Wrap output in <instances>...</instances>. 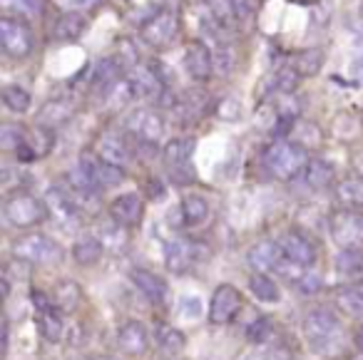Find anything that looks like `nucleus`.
I'll list each match as a JSON object with an SVG mask.
<instances>
[{
  "label": "nucleus",
  "instance_id": "f257e3e1",
  "mask_svg": "<svg viewBox=\"0 0 363 360\" xmlns=\"http://www.w3.org/2000/svg\"><path fill=\"white\" fill-rule=\"evenodd\" d=\"M308 152L303 147L294 145L291 140H277L267 147L264 152V167L274 179L289 181L294 176L303 174V169L308 167Z\"/></svg>",
  "mask_w": 363,
  "mask_h": 360
},
{
  "label": "nucleus",
  "instance_id": "f03ea898",
  "mask_svg": "<svg viewBox=\"0 0 363 360\" xmlns=\"http://www.w3.org/2000/svg\"><path fill=\"white\" fill-rule=\"evenodd\" d=\"M179 26V8L172 6V3H164L140 26V38L152 50H164V47H169L174 43Z\"/></svg>",
  "mask_w": 363,
  "mask_h": 360
},
{
  "label": "nucleus",
  "instance_id": "7ed1b4c3",
  "mask_svg": "<svg viewBox=\"0 0 363 360\" xmlns=\"http://www.w3.org/2000/svg\"><path fill=\"white\" fill-rule=\"evenodd\" d=\"M13 256L35 266H52L62 259V246L45 234H26L13 241Z\"/></svg>",
  "mask_w": 363,
  "mask_h": 360
},
{
  "label": "nucleus",
  "instance_id": "20e7f679",
  "mask_svg": "<svg viewBox=\"0 0 363 360\" xmlns=\"http://www.w3.org/2000/svg\"><path fill=\"white\" fill-rule=\"evenodd\" d=\"M48 214L50 211H48L45 201L28 194V191H16L3 204V216L8 219V224L18 226V229H33L40 221H45Z\"/></svg>",
  "mask_w": 363,
  "mask_h": 360
},
{
  "label": "nucleus",
  "instance_id": "39448f33",
  "mask_svg": "<svg viewBox=\"0 0 363 360\" xmlns=\"http://www.w3.org/2000/svg\"><path fill=\"white\" fill-rule=\"evenodd\" d=\"M303 338L313 350H328L341 340V323L328 308H313L303 318Z\"/></svg>",
  "mask_w": 363,
  "mask_h": 360
},
{
  "label": "nucleus",
  "instance_id": "423d86ee",
  "mask_svg": "<svg viewBox=\"0 0 363 360\" xmlns=\"http://www.w3.org/2000/svg\"><path fill=\"white\" fill-rule=\"evenodd\" d=\"M0 47L13 60L28 57L33 52V47H35L33 28L21 16H11V13L3 16L0 18Z\"/></svg>",
  "mask_w": 363,
  "mask_h": 360
},
{
  "label": "nucleus",
  "instance_id": "0eeeda50",
  "mask_svg": "<svg viewBox=\"0 0 363 360\" xmlns=\"http://www.w3.org/2000/svg\"><path fill=\"white\" fill-rule=\"evenodd\" d=\"M125 130L137 145L157 147L164 137V117L152 107H137L127 115Z\"/></svg>",
  "mask_w": 363,
  "mask_h": 360
},
{
  "label": "nucleus",
  "instance_id": "6e6552de",
  "mask_svg": "<svg viewBox=\"0 0 363 360\" xmlns=\"http://www.w3.org/2000/svg\"><path fill=\"white\" fill-rule=\"evenodd\" d=\"M331 239L341 249H361L363 246V211L361 209H338L328 219Z\"/></svg>",
  "mask_w": 363,
  "mask_h": 360
},
{
  "label": "nucleus",
  "instance_id": "1a4fd4ad",
  "mask_svg": "<svg viewBox=\"0 0 363 360\" xmlns=\"http://www.w3.org/2000/svg\"><path fill=\"white\" fill-rule=\"evenodd\" d=\"M77 169L85 174V179L90 181L97 191L117 186L125 179V169H117V167L102 162L100 157H97V152H82L80 159H77Z\"/></svg>",
  "mask_w": 363,
  "mask_h": 360
},
{
  "label": "nucleus",
  "instance_id": "9d476101",
  "mask_svg": "<svg viewBox=\"0 0 363 360\" xmlns=\"http://www.w3.org/2000/svg\"><path fill=\"white\" fill-rule=\"evenodd\" d=\"M209 107H212L209 92L204 87H189V90H184L177 97L172 110H174L177 122H182V125H197L199 120L207 117Z\"/></svg>",
  "mask_w": 363,
  "mask_h": 360
},
{
  "label": "nucleus",
  "instance_id": "9b49d317",
  "mask_svg": "<svg viewBox=\"0 0 363 360\" xmlns=\"http://www.w3.org/2000/svg\"><path fill=\"white\" fill-rule=\"evenodd\" d=\"M182 62L194 82H207L214 75V52L209 50L204 40H189Z\"/></svg>",
  "mask_w": 363,
  "mask_h": 360
},
{
  "label": "nucleus",
  "instance_id": "f8f14e48",
  "mask_svg": "<svg viewBox=\"0 0 363 360\" xmlns=\"http://www.w3.org/2000/svg\"><path fill=\"white\" fill-rule=\"evenodd\" d=\"M127 80L135 92V100H160L167 95V85L162 82V77L155 72V67L147 62V65H137L135 70L127 72Z\"/></svg>",
  "mask_w": 363,
  "mask_h": 360
},
{
  "label": "nucleus",
  "instance_id": "ddd939ff",
  "mask_svg": "<svg viewBox=\"0 0 363 360\" xmlns=\"http://www.w3.org/2000/svg\"><path fill=\"white\" fill-rule=\"evenodd\" d=\"M242 303L244 300H242L239 288H234V286H229V283L217 286V291H214V296H212V303H209V320L217 325L232 323L234 315L242 308Z\"/></svg>",
  "mask_w": 363,
  "mask_h": 360
},
{
  "label": "nucleus",
  "instance_id": "4468645a",
  "mask_svg": "<svg viewBox=\"0 0 363 360\" xmlns=\"http://www.w3.org/2000/svg\"><path fill=\"white\" fill-rule=\"evenodd\" d=\"M122 80H125V70H122L120 62H117L115 57H102L95 65V72H92L90 90L97 100H107V97L112 95V90H115Z\"/></svg>",
  "mask_w": 363,
  "mask_h": 360
},
{
  "label": "nucleus",
  "instance_id": "2eb2a0df",
  "mask_svg": "<svg viewBox=\"0 0 363 360\" xmlns=\"http://www.w3.org/2000/svg\"><path fill=\"white\" fill-rule=\"evenodd\" d=\"M110 216L115 224H120L122 229H132V226H140L145 219V201L135 191H127L120 194L110 201Z\"/></svg>",
  "mask_w": 363,
  "mask_h": 360
},
{
  "label": "nucleus",
  "instance_id": "dca6fc26",
  "mask_svg": "<svg viewBox=\"0 0 363 360\" xmlns=\"http://www.w3.org/2000/svg\"><path fill=\"white\" fill-rule=\"evenodd\" d=\"M45 206L50 211V216H55L62 226H75L80 221V214L82 211L77 209L75 199L70 196V191L62 189V186H50L45 191Z\"/></svg>",
  "mask_w": 363,
  "mask_h": 360
},
{
  "label": "nucleus",
  "instance_id": "f3484780",
  "mask_svg": "<svg viewBox=\"0 0 363 360\" xmlns=\"http://www.w3.org/2000/svg\"><path fill=\"white\" fill-rule=\"evenodd\" d=\"M95 152L102 162L117 167V169H127V167L132 164V159H135L132 147L127 145V140L120 135H102L95 147Z\"/></svg>",
  "mask_w": 363,
  "mask_h": 360
},
{
  "label": "nucleus",
  "instance_id": "a211bd4d",
  "mask_svg": "<svg viewBox=\"0 0 363 360\" xmlns=\"http://www.w3.org/2000/svg\"><path fill=\"white\" fill-rule=\"evenodd\" d=\"M77 105L70 100V97H52L38 112V127H45V130H55V127H62L75 117Z\"/></svg>",
  "mask_w": 363,
  "mask_h": 360
},
{
  "label": "nucleus",
  "instance_id": "6ab92c4d",
  "mask_svg": "<svg viewBox=\"0 0 363 360\" xmlns=\"http://www.w3.org/2000/svg\"><path fill=\"white\" fill-rule=\"evenodd\" d=\"M279 249H281L284 259H289L291 264L303 266V269L316 261V246H313L303 234H298V231L284 234V239L279 241Z\"/></svg>",
  "mask_w": 363,
  "mask_h": 360
},
{
  "label": "nucleus",
  "instance_id": "aec40b11",
  "mask_svg": "<svg viewBox=\"0 0 363 360\" xmlns=\"http://www.w3.org/2000/svg\"><path fill=\"white\" fill-rule=\"evenodd\" d=\"M167 269L172 274H187L194 264H197V241H189V239H174L167 244Z\"/></svg>",
  "mask_w": 363,
  "mask_h": 360
},
{
  "label": "nucleus",
  "instance_id": "412c9836",
  "mask_svg": "<svg viewBox=\"0 0 363 360\" xmlns=\"http://www.w3.org/2000/svg\"><path fill=\"white\" fill-rule=\"evenodd\" d=\"M117 345L125 355H145L150 348V333L140 320H127L117 330Z\"/></svg>",
  "mask_w": 363,
  "mask_h": 360
},
{
  "label": "nucleus",
  "instance_id": "4be33fe9",
  "mask_svg": "<svg viewBox=\"0 0 363 360\" xmlns=\"http://www.w3.org/2000/svg\"><path fill=\"white\" fill-rule=\"evenodd\" d=\"M90 28L85 13H60L52 23V40L55 43H77Z\"/></svg>",
  "mask_w": 363,
  "mask_h": 360
},
{
  "label": "nucleus",
  "instance_id": "5701e85b",
  "mask_svg": "<svg viewBox=\"0 0 363 360\" xmlns=\"http://www.w3.org/2000/svg\"><path fill=\"white\" fill-rule=\"evenodd\" d=\"M194 147H197V142H194L192 137H172L164 145V150H162V159H164V164H167V171L192 167L189 162H192Z\"/></svg>",
  "mask_w": 363,
  "mask_h": 360
},
{
  "label": "nucleus",
  "instance_id": "b1692460",
  "mask_svg": "<svg viewBox=\"0 0 363 360\" xmlns=\"http://www.w3.org/2000/svg\"><path fill=\"white\" fill-rule=\"evenodd\" d=\"M130 279H132V283H135L137 288H140L142 293L152 300V303H164L167 300L169 288H167V283H164L162 276L152 274V271H147V269H132Z\"/></svg>",
  "mask_w": 363,
  "mask_h": 360
},
{
  "label": "nucleus",
  "instance_id": "393cba45",
  "mask_svg": "<svg viewBox=\"0 0 363 360\" xmlns=\"http://www.w3.org/2000/svg\"><path fill=\"white\" fill-rule=\"evenodd\" d=\"M336 199L343 204V209H361L363 211V176L351 174L336 181Z\"/></svg>",
  "mask_w": 363,
  "mask_h": 360
},
{
  "label": "nucleus",
  "instance_id": "a878e982",
  "mask_svg": "<svg viewBox=\"0 0 363 360\" xmlns=\"http://www.w3.org/2000/svg\"><path fill=\"white\" fill-rule=\"evenodd\" d=\"M281 249H279V244H274V241H262V244L252 246V251H249V264H252V269L257 271V274H267V271L277 269V264L281 261Z\"/></svg>",
  "mask_w": 363,
  "mask_h": 360
},
{
  "label": "nucleus",
  "instance_id": "bb28decb",
  "mask_svg": "<svg viewBox=\"0 0 363 360\" xmlns=\"http://www.w3.org/2000/svg\"><path fill=\"white\" fill-rule=\"evenodd\" d=\"M323 62H326V52L318 45H311V47H303V50H298L296 55H294L291 67L301 77H316L318 72L323 70Z\"/></svg>",
  "mask_w": 363,
  "mask_h": 360
},
{
  "label": "nucleus",
  "instance_id": "cd10ccee",
  "mask_svg": "<svg viewBox=\"0 0 363 360\" xmlns=\"http://www.w3.org/2000/svg\"><path fill=\"white\" fill-rule=\"evenodd\" d=\"M202 8L209 13V18H212V23L217 26L219 33L232 30V28L239 23L232 0H202Z\"/></svg>",
  "mask_w": 363,
  "mask_h": 360
},
{
  "label": "nucleus",
  "instance_id": "c85d7f7f",
  "mask_svg": "<svg viewBox=\"0 0 363 360\" xmlns=\"http://www.w3.org/2000/svg\"><path fill=\"white\" fill-rule=\"evenodd\" d=\"M303 179H306V184L316 191L328 189V186L336 181V169H333L326 159H311L306 169H303Z\"/></svg>",
  "mask_w": 363,
  "mask_h": 360
},
{
  "label": "nucleus",
  "instance_id": "c756f323",
  "mask_svg": "<svg viewBox=\"0 0 363 360\" xmlns=\"http://www.w3.org/2000/svg\"><path fill=\"white\" fill-rule=\"evenodd\" d=\"M155 340L157 345H160L164 353L169 355H177L184 350V345H187V338H184V333H182L179 328H174V325L169 323H157L155 325Z\"/></svg>",
  "mask_w": 363,
  "mask_h": 360
},
{
  "label": "nucleus",
  "instance_id": "7c9ffc66",
  "mask_svg": "<svg viewBox=\"0 0 363 360\" xmlns=\"http://www.w3.org/2000/svg\"><path fill=\"white\" fill-rule=\"evenodd\" d=\"M52 300H55L60 313H75V310L80 308V300H82L80 286H77L75 281H60V283L55 286Z\"/></svg>",
  "mask_w": 363,
  "mask_h": 360
},
{
  "label": "nucleus",
  "instance_id": "2f4dec72",
  "mask_svg": "<svg viewBox=\"0 0 363 360\" xmlns=\"http://www.w3.org/2000/svg\"><path fill=\"white\" fill-rule=\"evenodd\" d=\"M182 216H184V224L187 226H199L207 221L209 216V201L202 194H187L179 204Z\"/></svg>",
  "mask_w": 363,
  "mask_h": 360
},
{
  "label": "nucleus",
  "instance_id": "473e14b6",
  "mask_svg": "<svg viewBox=\"0 0 363 360\" xmlns=\"http://www.w3.org/2000/svg\"><path fill=\"white\" fill-rule=\"evenodd\" d=\"M289 137H291L294 145L303 147L306 152L321 147V142H323V132L318 130V125H313V122H308V120H298Z\"/></svg>",
  "mask_w": 363,
  "mask_h": 360
},
{
  "label": "nucleus",
  "instance_id": "72a5a7b5",
  "mask_svg": "<svg viewBox=\"0 0 363 360\" xmlns=\"http://www.w3.org/2000/svg\"><path fill=\"white\" fill-rule=\"evenodd\" d=\"M333 137L341 142H353L358 140V135L363 132V125H361V117H356L353 112H341V115L333 117Z\"/></svg>",
  "mask_w": 363,
  "mask_h": 360
},
{
  "label": "nucleus",
  "instance_id": "f704fd0d",
  "mask_svg": "<svg viewBox=\"0 0 363 360\" xmlns=\"http://www.w3.org/2000/svg\"><path fill=\"white\" fill-rule=\"evenodd\" d=\"M102 241L97 239V236H85V239L75 241V246H72V256H75V261L80 266H95L97 261L102 259Z\"/></svg>",
  "mask_w": 363,
  "mask_h": 360
},
{
  "label": "nucleus",
  "instance_id": "c9c22d12",
  "mask_svg": "<svg viewBox=\"0 0 363 360\" xmlns=\"http://www.w3.org/2000/svg\"><path fill=\"white\" fill-rule=\"evenodd\" d=\"M0 97H3V105H6L11 112H18V115L28 112V110H30V105H33L30 92H28L26 87H21V85H6V87H3V92H0Z\"/></svg>",
  "mask_w": 363,
  "mask_h": 360
},
{
  "label": "nucleus",
  "instance_id": "e433bc0d",
  "mask_svg": "<svg viewBox=\"0 0 363 360\" xmlns=\"http://www.w3.org/2000/svg\"><path fill=\"white\" fill-rule=\"evenodd\" d=\"M249 288H252V293L257 296L262 303H277V300L281 298V296H279V286L274 283L267 274H254L252 279H249Z\"/></svg>",
  "mask_w": 363,
  "mask_h": 360
},
{
  "label": "nucleus",
  "instance_id": "4c0bfd02",
  "mask_svg": "<svg viewBox=\"0 0 363 360\" xmlns=\"http://www.w3.org/2000/svg\"><path fill=\"white\" fill-rule=\"evenodd\" d=\"M333 264L346 276H363V249H341Z\"/></svg>",
  "mask_w": 363,
  "mask_h": 360
},
{
  "label": "nucleus",
  "instance_id": "58836bf2",
  "mask_svg": "<svg viewBox=\"0 0 363 360\" xmlns=\"http://www.w3.org/2000/svg\"><path fill=\"white\" fill-rule=\"evenodd\" d=\"M38 328H40V333L45 335V340H50V343H57V340L62 338V315L57 308L52 310H45V313H38Z\"/></svg>",
  "mask_w": 363,
  "mask_h": 360
},
{
  "label": "nucleus",
  "instance_id": "ea45409f",
  "mask_svg": "<svg viewBox=\"0 0 363 360\" xmlns=\"http://www.w3.org/2000/svg\"><path fill=\"white\" fill-rule=\"evenodd\" d=\"M28 140V130L21 125H13V122H6L0 127V150L3 152H18Z\"/></svg>",
  "mask_w": 363,
  "mask_h": 360
},
{
  "label": "nucleus",
  "instance_id": "a19ab883",
  "mask_svg": "<svg viewBox=\"0 0 363 360\" xmlns=\"http://www.w3.org/2000/svg\"><path fill=\"white\" fill-rule=\"evenodd\" d=\"M338 308L353 318H363V288H346L338 291Z\"/></svg>",
  "mask_w": 363,
  "mask_h": 360
},
{
  "label": "nucleus",
  "instance_id": "79ce46f5",
  "mask_svg": "<svg viewBox=\"0 0 363 360\" xmlns=\"http://www.w3.org/2000/svg\"><path fill=\"white\" fill-rule=\"evenodd\" d=\"M303 77L298 75L296 70H294L291 65H284L281 70L274 75V92H279V95H294V92L298 90V82H301Z\"/></svg>",
  "mask_w": 363,
  "mask_h": 360
},
{
  "label": "nucleus",
  "instance_id": "37998d69",
  "mask_svg": "<svg viewBox=\"0 0 363 360\" xmlns=\"http://www.w3.org/2000/svg\"><path fill=\"white\" fill-rule=\"evenodd\" d=\"M28 145L35 152L38 159L48 154L52 150V130H45V127H35V130H28Z\"/></svg>",
  "mask_w": 363,
  "mask_h": 360
},
{
  "label": "nucleus",
  "instance_id": "c03bdc74",
  "mask_svg": "<svg viewBox=\"0 0 363 360\" xmlns=\"http://www.w3.org/2000/svg\"><path fill=\"white\" fill-rule=\"evenodd\" d=\"M217 117L222 122H237V120H242V102H239L237 97H232V95L222 97V100L217 102Z\"/></svg>",
  "mask_w": 363,
  "mask_h": 360
},
{
  "label": "nucleus",
  "instance_id": "a18cd8bd",
  "mask_svg": "<svg viewBox=\"0 0 363 360\" xmlns=\"http://www.w3.org/2000/svg\"><path fill=\"white\" fill-rule=\"evenodd\" d=\"M234 62H237L234 50L227 45V43H219L217 52H214V72H219V75H229V72L234 70Z\"/></svg>",
  "mask_w": 363,
  "mask_h": 360
},
{
  "label": "nucleus",
  "instance_id": "49530a36",
  "mask_svg": "<svg viewBox=\"0 0 363 360\" xmlns=\"http://www.w3.org/2000/svg\"><path fill=\"white\" fill-rule=\"evenodd\" d=\"M274 335V323L269 318H257L252 325L247 328V338L252 340V343H267L269 338Z\"/></svg>",
  "mask_w": 363,
  "mask_h": 360
},
{
  "label": "nucleus",
  "instance_id": "de8ad7c7",
  "mask_svg": "<svg viewBox=\"0 0 363 360\" xmlns=\"http://www.w3.org/2000/svg\"><path fill=\"white\" fill-rule=\"evenodd\" d=\"M3 6L18 11V16H40L43 0H3Z\"/></svg>",
  "mask_w": 363,
  "mask_h": 360
},
{
  "label": "nucleus",
  "instance_id": "09e8293b",
  "mask_svg": "<svg viewBox=\"0 0 363 360\" xmlns=\"http://www.w3.org/2000/svg\"><path fill=\"white\" fill-rule=\"evenodd\" d=\"M62 13H90L100 6V0H52Z\"/></svg>",
  "mask_w": 363,
  "mask_h": 360
},
{
  "label": "nucleus",
  "instance_id": "8fccbe9b",
  "mask_svg": "<svg viewBox=\"0 0 363 360\" xmlns=\"http://www.w3.org/2000/svg\"><path fill=\"white\" fill-rule=\"evenodd\" d=\"M262 360H294V353L284 343H277V345H269V348L264 350Z\"/></svg>",
  "mask_w": 363,
  "mask_h": 360
},
{
  "label": "nucleus",
  "instance_id": "3c124183",
  "mask_svg": "<svg viewBox=\"0 0 363 360\" xmlns=\"http://www.w3.org/2000/svg\"><path fill=\"white\" fill-rule=\"evenodd\" d=\"M179 308L184 310V315L187 318H197L199 313H202V305H199V300L194 298V296H187V298L179 300Z\"/></svg>",
  "mask_w": 363,
  "mask_h": 360
},
{
  "label": "nucleus",
  "instance_id": "603ef678",
  "mask_svg": "<svg viewBox=\"0 0 363 360\" xmlns=\"http://www.w3.org/2000/svg\"><path fill=\"white\" fill-rule=\"evenodd\" d=\"M353 75H356L358 80H363V55H358L356 60H353Z\"/></svg>",
  "mask_w": 363,
  "mask_h": 360
},
{
  "label": "nucleus",
  "instance_id": "864d4df0",
  "mask_svg": "<svg viewBox=\"0 0 363 360\" xmlns=\"http://www.w3.org/2000/svg\"><path fill=\"white\" fill-rule=\"evenodd\" d=\"M353 343H356V348L363 353V325H358L356 333H353Z\"/></svg>",
  "mask_w": 363,
  "mask_h": 360
},
{
  "label": "nucleus",
  "instance_id": "5fc2aeb1",
  "mask_svg": "<svg viewBox=\"0 0 363 360\" xmlns=\"http://www.w3.org/2000/svg\"><path fill=\"white\" fill-rule=\"evenodd\" d=\"M356 169H358V174L363 176V154H361V157H356Z\"/></svg>",
  "mask_w": 363,
  "mask_h": 360
},
{
  "label": "nucleus",
  "instance_id": "6e6d98bb",
  "mask_svg": "<svg viewBox=\"0 0 363 360\" xmlns=\"http://www.w3.org/2000/svg\"><path fill=\"white\" fill-rule=\"evenodd\" d=\"M100 360H120V358H100Z\"/></svg>",
  "mask_w": 363,
  "mask_h": 360
}]
</instances>
